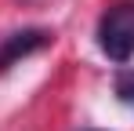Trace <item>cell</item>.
<instances>
[{"mask_svg": "<svg viewBox=\"0 0 134 131\" xmlns=\"http://www.w3.org/2000/svg\"><path fill=\"white\" fill-rule=\"evenodd\" d=\"M98 47L112 62L134 58V0L112 4L98 18Z\"/></svg>", "mask_w": 134, "mask_h": 131, "instance_id": "cell-1", "label": "cell"}, {"mask_svg": "<svg viewBox=\"0 0 134 131\" xmlns=\"http://www.w3.org/2000/svg\"><path fill=\"white\" fill-rule=\"evenodd\" d=\"M116 95H120V102L134 106V69H120L116 73Z\"/></svg>", "mask_w": 134, "mask_h": 131, "instance_id": "cell-3", "label": "cell"}, {"mask_svg": "<svg viewBox=\"0 0 134 131\" xmlns=\"http://www.w3.org/2000/svg\"><path fill=\"white\" fill-rule=\"evenodd\" d=\"M47 44H51L47 29H18L11 37H4V44H0V73H7L11 66H18L22 58L36 55V51H44Z\"/></svg>", "mask_w": 134, "mask_h": 131, "instance_id": "cell-2", "label": "cell"}]
</instances>
